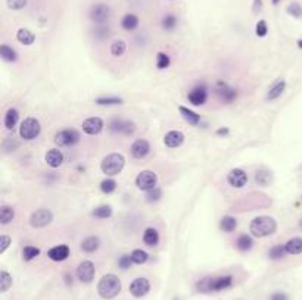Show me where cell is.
<instances>
[{"label": "cell", "instance_id": "7", "mask_svg": "<svg viewBox=\"0 0 302 300\" xmlns=\"http://www.w3.org/2000/svg\"><path fill=\"white\" fill-rule=\"evenodd\" d=\"M108 130L112 134H121V135H133L136 131V124L130 119H121L114 118L108 124Z\"/></svg>", "mask_w": 302, "mask_h": 300}, {"label": "cell", "instance_id": "22", "mask_svg": "<svg viewBox=\"0 0 302 300\" xmlns=\"http://www.w3.org/2000/svg\"><path fill=\"white\" fill-rule=\"evenodd\" d=\"M18 121H19V112H18L17 109H15V108L8 109L6 114H5V118H3L5 127H6L8 130H14L15 125L18 124Z\"/></svg>", "mask_w": 302, "mask_h": 300}, {"label": "cell", "instance_id": "37", "mask_svg": "<svg viewBox=\"0 0 302 300\" xmlns=\"http://www.w3.org/2000/svg\"><path fill=\"white\" fill-rule=\"evenodd\" d=\"M12 287V277L8 271H2L0 272V291L2 293H6L9 288Z\"/></svg>", "mask_w": 302, "mask_h": 300}, {"label": "cell", "instance_id": "33", "mask_svg": "<svg viewBox=\"0 0 302 300\" xmlns=\"http://www.w3.org/2000/svg\"><path fill=\"white\" fill-rule=\"evenodd\" d=\"M92 217L98 218V219L111 218L112 217V208L109 205H101V206H98L92 211Z\"/></svg>", "mask_w": 302, "mask_h": 300}, {"label": "cell", "instance_id": "11", "mask_svg": "<svg viewBox=\"0 0 302 300\" xmlns=\"http://www.w3.org/2000/svg\"><path fill=\"white\" fill-rule=\"evenodd\" d=\"M53 221V214L49 209H37L30 217V225L33 228H45Z\"/></svg>", "mask_w": 302, "mask_h": 300}, {"label": "cell", "instance_id": "47", "mask_svg": "<svg viewBox=\"0 0 302 300\" xmlns=\"http://www.w3.org/2000/svg\"><path fill=\"white\" fill-rule=\"evenodd\" d=\"M132 264H133V259H132L130 255H122V256L118 259V267L121 268L122 271L128 269V268L132 267Z\"/></svg>", "mask_w": 302, "mask_h": 300}, {"label": "cell", "instance_id": "39", "mask_svg": "<svg viewBox=\"0 0 302 300\" xmlns=\"http://www.w3.org/2000/svg\"><path fill=\"white\" fill-rule=\"evenodd\" d=\"M37 256H40V249L35 247V246H25V247L22 249V259H24L25 262L33 261Z\"/></svg>", "mask_w": 302, "mask_h": 300}, {"label": "cell", "instance_id": "29", "mask_svg": "<svg viewBox=\"0 0 302 300\" xmlns=\"http://www.w3.org/2000/svg\"><path fill=\"white\" fill-rule=\"evenodd\" d=\"M179 111H180L182 117H183V119H185L187 124H190V125H198V124L201 122V117H199L196 112L190 111L189 108L180 106V108H179Z\"/></svg>", "mask_w": 302, "mask_h": 300}, {"label": "cell", "instance_id": "4", "mask_svg": "<svg viewBox=\"0 0 302 300\" xmlns=\"http://www.w3.org/2000/svg\"><path fill=\"white\" fill-rule=\"evenodd\" d=\"M125 167V158L121 153H111L105 156L101 162L102 172L106 177H115L121 174V171Z\"/></svg>", "mask_w": 302, "mask_h": 300}, {"label": "cell", "instance_id": "45", "mask_svg": "<svg viewBox=\"0 0 302 300\" xmlns=\"http://www.w3.org/2000/svg\"><path fill=\"white\" fill-rule=\"evenodd\" d=\"M269 33V27H267V22L264 19H260L255 25V34L258 37H266Z\"/></svg>", "mask_w": 302, "mask_h": 300}, {"label": "cell", "instance_id": "27", "mask_svg": "<svg viewBox=\"0 0 302 300\" xmlns=\"http://www.w3.org/2000/svg\"><path fill=\"white\" fill-rule=\"evenodd\" d=\"M17 40L24 46H31L35 41V35L28 28H19L17 31Z\"/></svg>", "mask_w": 302, "mask_h": 300}, {"label": "cell", "instance_id": "1", "mask_svg": "<svg viewBox=\"0 0 302 300\" xmlns=\"http://www.w3.org/2000/svg\"><path fill=\"white\" fill-rule=\"evenodd\" d=\"M233 285L232 275H220V277H208L196 284V290L199 293H219L227 290Z\"/></svg>", "mask_w": 302, "mask_h": 300}, {"label": "cell", "instance_id": "40", "mask_svg": "<svg viewBox=\"0 0 302 300\" xmlns=\"http://www.w3.org/2000/svg\"><path fill=\"white\" fill-rule=\"evenodd\" d=\"M96 105L99 106H117V105H122V99L117 97V96H111V97H99L95 100Z\"/></svg>", "mask_w": 302, "mask_h": 300}, {"label": "cell", "instance_id": "54", "mask_svg": "<svg viewBox=\"0 0 302 300\" xmlns=\"http://www.w3.org/2000/svg\"><path fill=\"white\" fill-rule=\"evenodd\" d=\"M298 47H299V49H302V40H298Z\"/></svg>", "mask_w": 302, "mask_h": 300}, {"label": "cell", "instance_id": "50", "mask_svg": "<svg viewBox=\"0 0 302 300\" xmlns=\"http://www.w3.org/2000/svg\"><path fill=\"white\" fill-rule=\"evenodd\" d=\"M270 300H289V297H287V294L282 293V291H276V293L271 294Z\"/></svg>", "mask_w": 302, "mask_h": 300}, {"label": "cell", "instance_id": "6", "mask_svg": "<svg viewBox=\"0 0 302 300\" xmlns=\"http://www.w3.org/2000/svg\"><path fill=\"white\" fill-rule=\"evenodd\" d=\"M53 141L59 147H69V146H74V144H77L80 141V133L75 128L61 130V131L55 134Z\"/></svg>", "mask_w": 302, "mask_h": 300}, {"label": "cell", "instance_id": "43", "mask_svg": "<svg viewBox=\"0 0 302 300\" xmlns=\"http://www.w3.org/2000/svg\"><path fill=\"white\" fill-rule=\"evenodd\" d=\"M270 181H271V175H270V172H266V171H258V172L255 174V183L258 184V185L267 187Z\"/></svg>", "mask_w": 302, "mask_h": 300}, {"label": "cell", "instance_id": "5", "mask_svg": "<svg viewBox=\"0 0 302 300\" xmlns=\"http://www.w3.org/2000/svg\"><path fill=\"white\" fill-rule=\"evenodd\" d=\"M41 133V125H40V121L37 118H25L22 122H21V127H19V135L21 138L30 141L37 138Z\"/></svg>", "mask_w": 302, "mask_h": 300}, {"label": "cell", "instance_id": "13", "mask_svg": "<svg viewBox=\"0 0 302 300\" xmlns=\"http://www.w3.org/2000/svg\"><path fill=\"white\" fill-rule=\"evenodd\" d=\"M187 99H189V102H190L193 106H202V105H205L206 100H208V88H206V85L202 83L198 84L196 87H193V88L189 91Z\"/></svg>", "mask_w": 302, "mask_h": 300}, {"label": "cell", "instance_id": "20", "mask_svg": "<svg viewBox=\"0 0 302 300\" xmlns=\"http://www.w3.org/2000/svg\"><path fill=\"white\" fill-rule=\"evenodd\" d=\"M45 161L51 168H59L64 164V153L59 149H51L46 153Z\"/></svg>", "mask_w": 302, "mask_h": 300}, {"label": "cell", "instance_id": "53", "mask_svg": "<svg viewBox=\"0 0 302 300\" xmlns=\"http://www.w3.org/2000/svg\"><path fill=\"white\" fill-rule=\"evenodd\" d=\"M280 2H282V0H271V3H273V5H279Z\"/></svg>", "mask_w": 302, "mask_h": 300}, {"label": "cell", "instance_id": "32", "mask_svg": "<svg viewBox=\"0 0 302 300\" xmlns=\"http://www.w3.org/2000/svg\"><path fill=\"white\" fill-rule=\"evenodd\" d=\"M0 56L5 62H15L18 59V53L8 44L0 46Z\"/></svg>", "mask_w": 302, "mask_h": 300}, {"label": "cell", "instance_id": "3", "mask_svg": "<svg viewBox=\"0 0 302 300\" xmlns=\"http://www.w3.org/2000/svg\"><path fill=\"white\" fill-rule=\"evenodd\" d=\"M121 291V280L115 274H106L103 275L98 283V293L102 299L111 300L117 297Z\"/></svg>", "mask_w": 302, "mask_h": 300}, {"label": "cell", "instance_id": "34", "mask_svg": "<svg viewBox=\"0 0 302 300\" xmlns=\"http://www.w3.org/2000/svg\"><path fill=\"white\" fill-rule=\"evenodd\" d=\"M286 255H287V252H286L285 244H276L269 250V258L273 261H280Z\"/></svg>", "mask_w": 302, "mask_h": 300}, {"label": "cell", "instance_id": "10", "mask_svg": "<svg viewBox=\"0 0 302 300\" xmlns=\"http://www.w3.org/2000/svg\"><path fill=\"white\" fill-rule=\"evenodd\" d=\"M156 183H158V175L153 172V171H142L137 177H136V185L139 190L142 191H149L152 188L156 187Z\"/></svg>", "mask_w": 302, "mask_h": 300}, {"label": "cell", "instance_id": "9", "mask_svg": "<svg viewBox=\"0 0 302 300\" xmlns=\"http://www.w3.org/2000/svg\"><path fill=\"white\" fill-rule=\"evenodd\" d=\"M214 90H215V94L223 103L226 105H230L233 103L236 99H237V91L236 88H233L230 84H227L226 81H217L215 85H214Z\"/></svg>", "mask_w": 302, "mask_h": 300}, {"label": "cell", "instance_id": "41", "mask_svg": "<svg viewBox=\"0 0 302 300\" xmlns=\"http://www.w3.org/2000/svg\"><path fill=\"white\" fill-rule=\"evenodd\" d=\"M117 190V181L112 178H106L101 183V191L105 194H111Z\"/></svg>", "mask_w": 302, "mask_h": 300}, {"label": "cell", "instance_id": "18", "mask_svg": "<svg viewBox=\"0 0 302 300\" xmlns=\"http://www.w3.org/2000/svg\"><path fill=\"white\" fill-rule=\"evenodd\" d=\"M183 141H185V134L182 133V131H177V130L168 131L164 135V144L167 147H171V149H176V147L182 146Z\"/></svg>", "mask_w": 302, "mask_h": 300}, {"label": "cell", "instance_id": "42", "mask_svg": "<svg viewBox=\"0 0 302 300\" xmlns=\"http://www.w3.org/2000/svg\"><path fill=\"white\" fill-rule=\"evenodd\" d=\"M169 65H171L169 56H168L167 53H164V52H159V53L156 55V68H158V69H167Z\"/></svg>", "mask_w": 302, "mask_h": 300}, {"label": "cell", "instance_id": "16", "mask_svg": "<svg viewBox=\"0 0 302 300\" xmlns=\"http://www.w3.org/2000/svg\"><path fill=\"white\" fill-rule=\"evenodd\" d=\"M130 152H132V156H133L135 159H143V158H146V156L149 155V152H151V144H149V141L145 140V138H137L135 143L132 144Z\"/></svg>", "mask_w": 302, "mask_h": 300}, {"label": "cell", "instance_id": "38", "mask_svg": "<svg viewBox=\"0 0 302 300\" xmlns=\"http://www.w3.org/2000/svg\"><path fill=\"white\" fill-rule=\"evenodd\" d=\"M161 27L165 31H172L177 27V17L172 15V14H167L165 17L162 18V21H161Z\"/></svg>", "mask_w": 302, "mask_h": 300}, {"label": "cell", "instance_id": "19", "mask_svg": "<svg viewBox=\"0 0 302 300\" xmlns=\"http://www.w3.org/2000/svg\"><path fill=\"white\" fill-rule=\"evenodd\" d=\"M48 256L49 259L53 262H64L67 261L68 256H69V247L67 244H59V246H55L48 252Z\"/></svg>", "mask_w": 302, "mask_h": 300}, {"label": "cell", "instance_id": "15", "mask_svg": "<svg viewBox=\"0 0 302 300\" xmlns=\"http://www.w3.org/2000/svg\"><path fill=\"white\" fill-rule=\"evenodd\" d=\"M227 181H229V184L232 187H235V188H242V187H245L246 183H248V174L243 169H240V168H235V169H232L229 172Z\"/></svg>", "mask_w": 302, "mask_h": 300}, {"label": "cell", "instance_id": "44", "mask_svg": "<svg viewBox=\"0 0 302 300\" xmlns=\"http://www.w3.org/2000/svg\"><path fill=\"white\" fill-rule=\"evenodd\" d=\"M286 12L293 18H301L302 17V6L298 2H292L287 8H286Z\"/></svg>", "mask_w": 302, "mask_h": 300}, {"label": "cell", "instance_id": "51", "mask_svg": "<svg viewBox=\"0 0 302 300\" xmlns=\"http://www.w3.org/2000/svg\"><path fill=\"white\" fill-rule=\"evenodd\" d=\"M217 134H219V135H227V134H229V130H227V128H220V130H217Z\"/></svg>", "mask_w": 302, "mask_h": 300}, {"label": "cell", "instance_id": "14", "mask_svg": "<svg viewBox=\"0 0 302 300\" xmlns=\"http://www.w3.org/2000/svg\"><path fill=\"white\" fill-rule=\"evenodd\" d=\"M103 127H105V122L99 117L87 118L81 125L84 133L89 134V135H98L99 133H102Z\"/></svg>", "mask_w": 302, "mask_h": 300}, {"label": "cell", "instance_id": "52", "mask_svg": "<svg viewBox=\"0 0 302 300\" xmlns=\"http://www.w3.org/2000/svg\"><path fill=\"white\" fill-rule=\"evenodd\" d=\"M65 278H67V284H72V277H69V275H65Z\"/></svg>", "mask_w": 302, "mask_h": 300}, {"label": "cell", "instance_id": "12", "mask_svg": "<svg viewBox=\"0 0 302 300\" xmlns=\"http://www.w3.org/2000/svg\"><path fill=\"white\" fill-rule=\"evenodd\" d=\"M77 278L84 284H89L93 281L95 275H96V268H95V264L92 261H83L78 267H77Z\"/></svg>", "mask_w": 302, "mask_h": 300}, {"label": "cell", "instance_id": "24", "mask_svg": "<svg viewBox=\"0 0 302 300\" xmlns=\"http://www.w3.org/2000/svg\"><path fill=\"white\" fill-rule=\"evenodd\" d=\"M143 243L149 247H155L158 243H159V233L156 228H146L145 233H143Z\"/></svg>", "mask_w": 302, "mask_h": 300}, {"label": "cell", "instance_id": "31", "mask_svg": "<svg viewBox=\"0 0 302 300\" xmlns=\"http://www.w3.org/2000/svg\"><path fill=\"white\" fill-rule=\"evenodd\" d=\"M14 218H15V211H14V208H11V206H2V209H0V224L2 225H8L9 222H12L14 221Z\"/></svg>", "mask_w": 302, "mask_h": 300}, {"label": "cell", "instance_id": "48", "mask_svg": "<svg viewBox=\"0 0 302 300\" xmlns=\"http://www.w3.org/2000/svg\"><path fill=\"white\" fill-rule=\"evenodd\" d=\"M146 193H148V194H146L148 202H156V200L161 199V196H162V191H161V188H158V187L152 188V190L146 191Z\"/></svg>", "mask_w": 302, "mask_h": 300}, {"label": "cell", "instance_id": "17", "mask_svg": "<svg viewBox=\"0 0 302 300\" xmlns=\"http://www.w3.org/2000/svg\"><path fill=\"white\" fill-rule=\"evenodd\" d=\"M151 290V283L148 278H136L133 283L130 284V293L135 297H143L149 293Z\"/></svg>", "mask_w": 302, "mask_h": 300}, {"label": "cell", "instance_id": "28", "mask_svg": "<svg viewBox=\"0 0 302 300\" xmlns=\"http://www.w3.org/2000/svg\"><path fill=\"white\" fill-rule=\"evenodd\" d=\"M237 227V219L232 215H226V217L221 218L220 221V230L224 231V233H233Z\"/></svg>", "mask_w": 302, "mask_h": 300}, {"label": "cell", "instance_id": "36", "mask_svg": "<svg viewBox=\"0 0 302 300\" xmlns=\"http://www.w3.org/2000/svg\"><path fill=\"white\" fill-rule=\"evenodd\" d=\"M130 256H132V259H133V264H136V265H143V264H146L148 259H149V255L142 249L133 250Z\"/></svg>", "mask_w": 302, "mask_h": 300}, {"label": "cell", "instance_id": "25", "mask_svg": "<svg viewBox=\"0 0 302 300\" xmlns=\"http://www.w3.org/2000/svg\"><path fill=\"white\" fill-rule=\"evenodd\" d=\"M287 255H301L302 253V237H292L285 243Z\"/></svg>", "mask_w": 302, "mask_h": 300}, {"label": "cell", "instance_id": "35", "mask_svg": "<svg viewBox=\"0 0 302 300\" xmlns=\"http://www.w3.org/2000/svg\"><path fill=\"white\" fill-rule=\"evenodd\" d=\"M127 50V43L124 40H114L112 44H111V55L115 56V58H119L125 53Z\"/></svg>", "mask_w": 302, "mask_h": 300}, {"label": "cell", "instance_id": "23", "mask_svg": "<svg viewBox=\"0 0 302 300\" xmlns=\"http://www.w3.org/2000/svg\"><path fill=\"white\" fill-rule=\"evenodd\" d=\"M139 17L135 14H125L122 19H121V27L125 31H135L136 28L139 27Z\"/></svg>", "mask_w": 302, "mask_h": 300}, {"label": "cell", "instance_id": "26", "mask_svg": "<svg viewBox=\"0 0 302 300\" xmlns=\"http://www.w3.org/2000/svg\"><path fill=\"white\" fill-rule=\"evenodd\" d=\"M236 249L240 250V252H248L252 249L253 246V240L249 234H240L237 238H236Z\"/></svg>", "mask_w": 302, "mask_h": 300}, {"label": "cell", "instance_id": "8", "mask_svg": "<svg viewBox=\"0 0 302 300\" xmlns=\"http://www.w3.org/2000/svg\"><path fill=\"white\" fill-rule=\"evenodd\" d=\"M89 18L92 22H95L98 25H103L111 18V8L106 3H96L90 8Z\"/></svg>", "mask_w": 302, "mask_h": 300}, {"label": "cell", "instance_id": "46", "mask_svg": "<svg viewBox=\"0 0 302 300\" xmlns=\"http://www.w3.org/2000/svg\"><path fill=\"white\" fill-rule=\"evenodd\" d=\"M28 0H6V5L12 11H21L27 6Z\"/></svg>", "mask_w": 302, "mask_h": 300}, {"label": "cell", "instance_id": "55", "mask_svg": "<svg viewBox=\"0 0 302 300\" xmlns=\"http://www.w3.org/2000/svg\"><path fill=\"white\" fill-rule=\"evenodd\" d=\"M299 228H301V230H302V219H301V221H299Z\"/></svg>", "mask_w": 302, "mask_h": 300}, {"label": "cell", "instance_id": "21", "mask_svg": "<svg viewBox=\"0 0 302 300\" xmlns=\"http://www.w3.org/2000/svg\"><path fill=\"white\" fill-rule=\"evenodd\" d=\"M99 246H101V238L98 235L85 237L81 241V244H80V247H81L84 253H93V252L99 249Z\"/></svg>", "mask_w": 302, "mask_h": 300}, {"label": "cell", "instance_id": "2", "mask_svg": "<svg viewBox=\"0 0 302 300\" xmlns=\"http://www.w3.org/2000/svg\"><path fill=\"white\" fill-rule=\"evenodd\" d=\"M277 231V222L276 219L271 217H256L253 218L249 224V233L253 237L263 238V237H269L271 234H274Z\"/></svg>", "mask_w": 302, "mask_h": 300}, {"label": "cell", "instance_id": "49", "mask_svg": "<svg viewBox=\"0 0 302 300\" xmlns=\"http://www.w3.org/2000/svg\"><path fill=\"white\" fill-rule=\"evenodd\" d=\"M11 243H12L11 237L3 234V235L0 237V253H5V252H6V249L11 246Z\"/></svg>", "mask_w": 302, "mask_h": 300}, {"label": "cell", "instance_id": "30", "mask_svg": "<svg viewBox=\"0 0 302 300\" xmlns=\"http://www.w3.org/2000/svg\"><path fill=\"white\" fill-rule=\"evenodd\" d=\"M286 90V81L285 80H280V81H277V83L274 84L271 88H270L269 94H267V99L269 100H276L279 99L283 93H285Z\"/></svg>", "mask_w": 302, "mask_h": 300}]
</instances>
